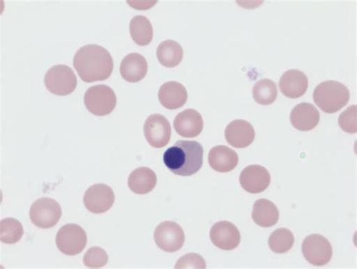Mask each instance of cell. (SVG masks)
I'll return each mask as SVG.
<instances>
[{
  "mask_svg": "<svg viewBox=\"0 0 357 269\" xmlns=\"http://www.w3.org/2000/svg\"><path fill=\"white\" fill-rule=\"evenodd\" d=\"M73 67L84 82L105 81L114 70L110 53L98 45L82 46L73 59Z\"/></svg>",
  "mask_w": 357,
  "mask_h": 269,
  "instance_id": "obj_1",
  "label": "cell"
},
{
  "mask_svg": "<svg viewBox=\"0 0 357 269\" xmlns=\"http://www.w3.org/2000/svg\"><path fill=\"white\" fill-rule=\"evenodd\" d=\"M204 149L197 141H178L169 148L163 156L164 163L173 174L189 177L203 165Z\"/></svg>",
  "mask_w": 357,
  "mask_h": 269,
  "instance_id": "obj_2",
  "label": "cell"
},
{
  "mask_svg": "<svg viewBox=\"0 0 357 269\" xmlns=\"http://www.w3.org/2000/svg\"><path fill=\"white\" fill-rule=\"evenodd\" d=\"M313 98L314 103L324 113L332 114L349 103L350 91L340 82L326 81L314 89Z\"/></svg>",
  "mask_w": 357,
  "mask_h": 269,
  "instance_id": "obj_3",
  "label": "cell"
},
{
  "mask_svg": "<svg viewBox=\"0 0 357 269\" xmlns=\"http://www.w3.org/2000/svg\"><path fill=\"white\" fill-rule=\"evenodd\" d=\"M84 103L89 112L97 116L110 114L116 107V93L106 85L89 88L84 96Z\"/></svg>",
  "mask_w": 357,
  "mask_h": 269,
  "instance_id": "obj_4",
  "label": "cell"
},
{
  "mask_svg": "<svg viewBox=\"0 0 357 269\" xmlns=\"http://www.w3.org/2000/svg\"><path fill=\"white\" fill-rule=\"evenodd\" d=\"M45 85L52 94L66 96L71 94L77 86V78L73 70L66 65H56L47 71Z\"/></svg>",
  "mask_w": 357,
  "mask_h": 269,
  "instance_id": "obj_5",
  "label": "cell"
},
{
  "mask_svg": "<svg viewBox=\"0 0 357 269\" xmlns=\"http://www.w3.org/2000/svg\"><path fill=\"white\" fill-rule=\"evenodd\" d=\"M62 216L59 203L50 198H41L33 203L30 218L34 226L41 229H50L58 224Z\"/></svg>",
  "mask_w": 357,
  "mask_h": 269,
  "instance_id": "obj_6",
  "label": "cell"
},
{
  "mask_svg": "<svg viewBox=\"0 0 357 269\" xmlns=\"http://www.w3.org/2000/svg\"><path fill=\"white\" fill-rule=\"evenodd\" d=\"M87 234L77 224H67L61 228L56 236V245L65 255L79 254L87 245Z\"/></svg>",
  "mask_w": 357,
  "mask_h": 269,
  "instance_id": "obj_7",
  "label": "cell"
},
{
  "mask_svg": "<svg viewBox=\"0 0 357 269\" xmlns=\"http://www.w3.org/2000/svg\"><path fill=\"white\" fill-rule=\"evenodd\" d=\"M302 250L306 261L315 266H324L331 262L333 250L326 238L321 235H310L303 241Z\"/></svg>",
  "mask_w": 357,
  "mask_h": 269,
  "instance_id": "obj_8",
  "label": "cell"
},
{
  "mask_svg": "<svg viewBox=\"0 0 357 269\" xmlns=\"http://www.w3.org/2000/svg\"><path fill=\"white\" fill-rule=\"evenodd\" d=\"M157 246L167 253L180 250L185 243V233L182 227L172 221H166L159 224L154 233Z\"/></svg>",
  "mask_w": 357,
  "mask_h": 269,
  "instance_id": "obj_9",
  "label": "cell"
},
{
  "mask_svg": "<svg viewBox=\"0 0 357 269\" xmlns=\"http://www.w3.org/2000/svg\"><path fill=\"white\" fill-rule=\"evenodd\" d=\"M144 131L149 145L158 149L166 146L171 140V124L161 114L149 116L146 120Z\"/></svg>",
  "mask_w": 357,
  "mask_h": 269,
  "instance_id": "obj_10",
  "label": "cell"
},
{
  "mask_svg": "<svg viewBox=\"0 0 357 269\" xmlns=\"http://www.w3.org/2000/svg\"><path fill=\"white\" fill-rule=\"evenodd\" d=\"M115 201V194L109 185L98 183L91 185L84 193V206L93 213H103L108 211Z\"/></svg>",
  "mask_w": 357,
  "mask_h": 269,
  "instance_id": "obj_11",
  "label": "cell"
},
{
  "mask_svg": "<svg viewBox=\"0 0 357 269\" xmlns=\"http://www.w3.org/2000/svg\"><path fill=\"white\" fill-rule=\"evenodd\" d=\"M212 243L223 250L237 248L241 243V233L236 225L228 221H220L215 224L210 233Z\"/></svg>",
  "mask_w": 357,
  "mask_h": 269,
  "instance_id": "obj_12",
  "label": "cell"
},
{
  "mask_svg": "<svg viewBox=\"0 0 357 269\" xmlns=\"http://www.w3.org/2000/svg\"><path fill=\"white\" fill-rule=\"evenodd\" d=\"M241 187L252 194H258L268 189L271 183V175L261 165L252 164L244 169L240 175Z\"/></svg>",
  "mask_w": 357,
  "mask_h": 269,
  "instance_id": "obj_13",
  "label": "cell"
},
{
  "mask_svg": "<svg viewBox=\"0 0 357 269\" xmlns=\"http://www.w3.org/2000/svg\"><path fill=\"white\" fill-rule=\"evenodd\" d=\"M225 136L229 145L243 149L255 141L256 133L255 128L248 121L237 119L225 128Z\"/></svg>",
  "mask_w": 357,
  "mask_h": 269,
  "instance_id": "obj_14",
  "label": "cell"
},
{
  "mask_svg": "<svg viewBox=\"0 0 357 269\" xmlns=\"http://www.w3.org/2000/svg\"><path fill=\"white\" fill-rule=\"evenodd\" d=\"M174 127L176 133L181 137H196L203 131V118L198 111L187 109L176 116Z\"/></svg>",
  "mask_w": 357,
  "mask_h": 269,
  "instance_id": "obj_15",
  "label": "cell"
},
{
  "mask_svg": "<svg viewBox=\"0 0 357 269\" xmlns=\"http://www.w3.org/2000/svg\"><path fill=\"white\" fill-rule=\"evenodd\" d=\"M279 88L284 96L297 99L305 94L308 88V79L302 71L289 70L282 75Z\"/></svg>",
  "mask_w": 357,
  "mask_h": 269,
  "instance_id": "obj_16",
  "label": "cell"
},
{
  "mask_svg": "<svg viewBox=\"0 0 357 269\" xmlns=\"http://www.w3.org/2000/svg\"><path fill=\"white\" fill-rule=\"evenodd\" d=\"M321 119L317 109L312 104L302 103L296 106L290 114L291 124L298 131L308 132L315 128Z\"/></svg>",
  "mask_w": 357,
  "mask_h": 269,
  "instance_id": "obj_17",
  "label": "cell"
},
{
  "mask_svg": "<svg viewBox=\"0 0 357 269\" xmlns=\"http://www.w3.org/2000/svg\"><path fill=\"white\" fill-rule=\"evenodd\" d=\"M161 105L168 109H177L185 105L188 100L186 89L176 82H167L158 91Z\"/></svg>",
  "mask_w": 357,
  "mask_h": 269,
  "instance_id": "obj_18",
  "label": "cell"
},
{
  "mask_svg": "<svg viewBox=\"0 0 357 269\" xmlns=\"http://www.w3.org/2000/svg\"><path fill=\"white\" fill-rule=\"evenodd\" d=\"M148 64L146 59L138 53H130L121 61L120 73L126 81L131 83L142 80L146 75Z\"/></svg>",
  "mask_w": 357,
  "mask_h": 269,
  "instance_id": "obj_19",
  "label": "cell"
},
{
  "mask_svg": "<svg viewBox=\"0 0 357 269\" xmlns=\"http://www.w3.org/2000/svg\"><path fill=\"white\" fill-rule=\"evenodd\" d=\"M208 162L214 171L227 173L236 168L239 159L237 153L227 146H217L211 150Z\"/></svg>",
  "mask_w": 357,
  "mask_h": 269,
  "instance_id": "obj_20",
  "label": "cell"
},
{
  "mask_svg": "<svg viewBox=\"0 0 357 269\" xmlns=\"http://www.w3.org/2000/svg\"><path fill=\"white\" fill-rule=\"evenodd\" d=\"M156 183L155 173L146 167L135 169L130 174L128 180L130 190L137 194H146L152 192Z\"/></svg>",
  "mask_w": 357,
  "mask_h": 269,
  "instance_id": "obj_21",
  "label": "cell"
},
{
  "mask_svg": "<svg viewBox=\"0 0 357 269\" xmlns=\"http://www.w3.org/2000/svg\"><path fill=\"white\" fill-rule=\"evenodd\" d=\"M252 218L258 226L269 228L279 220V210L275 203L268 199H259L252 208Z\"/></svg>",
  "mask_w": 357,
  "mask_h": 269,
  "instance_id": "obj_22",
  "label": "cell"
},
{
  "mask_svg": "<svg viewBox=\"0 0 357 269\" xmlns=\"http://www.w3.org/2000/svg\"><path fill=\"white\" fill-rule=\"evenodd\" d=\"M156 54L158 61L164 67L173 68L182 61L183 49L180 43L174 40H166L158 45Z\"/></svg>",
  "mask_w": 357,
  "mask_h": 269,
  "instance_id": "obj_23",
  "label": "cell"
},
{
  "mask_svg": "<svg viewBox=\"0 0 357 269\" xmlns=\"http://www.w3.org/2000/svg\"><path fill=\"white\" fill-rule=\"evenodd\" d=\"M131 38L140 46H146L153 39V29L151 22L143 15H137L130 22Z\"/></svg>",
  "mask_w": 357,
  "mask_h": 269,
  "instance_id": "obj_24",
  "label": "cell"
},
{
  "mask_svg": "<svg viewBox=\"0 0 357 269\" xmlns=\"http://www.w3.org/2000/svg\"><path fill=\"white\" fill-rule=\"evenodd\" d=\"M275 82L269 79L258 81L252 89V97L260 105L273 104L278 98Z\"/></svg>",
  "mask_w": 357,
  "mask_h": 269,
  "instance_id": "obj_25",
  "label": "cell"
},
{
  "mask_svg": "<svg viewBox=\"0 0 357 269\" xmlns=\"http://www.w3.org/2000/svg\"><path fill=\"white\" fill-rule=\"evenodd\" d=\"M295 238L290 230L281 228L271 233L268 239V245L272 252L282 254H286L294 245Z\"/></svg>",
  "mask_w": 357,
  "mask_h": 269,
  "instance_id": "obj_26",
  "label": "cell"
},
{
  "mask_svg": "<svg viewBox=\"0 0 357 269\" xmlns=\"http://www.w3.org/2000/svg\"><path fill=\"white\" fill-rule=\"evenodd\" d=\"M24 235L21 222L14 218H6L0 222V240L7 245H13L20 241Z\"/></svg>",
  "mask_w": 357,
  "mask_h": 269,
  "instance_id": "obj_27",
  "label": "cell"
},
{
  "mask_svg": "<svg viewBox=\"0 0 357 269\" xmlns=\"http://www.w3.org/2000/svg\"><path fill=\"white\" fill-rule=\"evenodd\" d=\"M83 262L88 268H100L107 264L108 255L102 248L92 247L84 255Z\"/></svg>",
  "mask_w": 357,
  "mask_h": 269,
  "instance_id": "obj_28",
  "label": "cell"
},
{
  "mask_svg": "<svg viewBox=\"0 0 357 269\" xmlns=\"http://www.w3.org/2000/svg\"><path fill=\"white\" fill-rule=\"evenodd\" d=\"M356 108V105L347 108L338 118V124L347 133L356 134L357 132Z\"/></svg>",
  "mask_w": 357,
  "mask_h": 269,
  "instance_id": "obj_29",
  "label": "cell"
},
{
  "mask_svg": "<svg viewBox=\"0 0 357 269\" xmlns=\"http://www.w3.org/2000/svg\"><path fill=\"white\" fill-rule=\"evenodd\" d=\"M206 267L204 259L198 254H187L182 256L175 265V268H203Z\"/></svg>",
  "mask_w": 357,
  "mask_h": 269,
  "instance_id": "obj_30",
  "label": "cell"
}]
</instances>
